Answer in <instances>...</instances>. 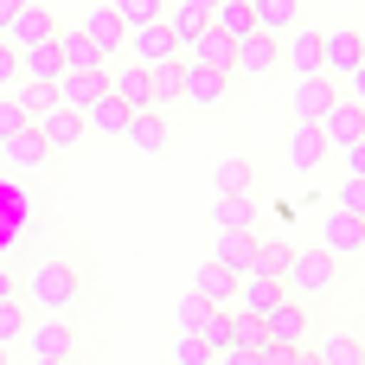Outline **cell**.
Returning a JSON list of instances; mask_svg holds the SVG:
<instances>
[{"label": "cell", "instance_id": "22", "mask_svg": "<svg viewBox=\"0 0 365 365\" xmlns=\"http://www.w3.org/2000/svg\"><path fill=\"white\" fill-rule=\"evenodd\" d=\"M282 154H289V167H295V173H314V167H321L334 148H327V135H321L314 122H295V128H289V148H282Z\"/></svg>", "mask_w": 365, "mask_h": 365}, {"label": "cell", "instance_id": "8", "mask_svg": "<svg viewBox=\"0 0 365 365\" xmlns=\"http://www.w3.org/2000/svg\"><path fill=\"white\" fill-rule=\"evenodd\" d=\"M103 77H109V96H122L128 109H154L148 64H135V58H115V64H103Z\"/></svg>", "mask_w": 365, "mask_h": 365}, {"label": "cell", "instance_id": "29", "mask_svg": "<svg viewBox=\"0 0 365 365\" xmlns=\"http://www.w3.org/2000/svg\"><path fill=\"white\" fill-rule=\"evenodd\" d=\"M205 13H212V6H199V0H173V6H160V26L186 45L192 32H205Z\"/></svg>", "mask_w": 365, "mask_h": 365}, {"label": "cell", "instance_id": "49", "mask_svg": "<svg viewBox=\"0 0 365 365\" xmlns=\"http://www.w3.org/2000/svg\"><path fill=\"white\" fill-rule=\"evenodd\" d=\"M295 365H321V359H314V353H308V346H302V353H295Z\"/></svg>", "mask_w": 365, "mask_h": 365}, {"label": "cell", "instance_id": "11", "mask_svg": "<svg viewBox=\"0 0 365 365\" xmlns=\"http://www.w3.org/2000/svg\"><path fill=\"white\" fill-rule=\"evenodd\" d=\"M83 38H90L103 58H122V51H128V26L115 19V6H109V0H96V6L83 13Z\"/></svg>", "mask_w": 365, "mask_h": 365}, {"label": "cell", "instance_id": "18", "mask_svg": "<svg viewBox=\"0 0 365 365\" xmlns=\"http://www.w3.org/2000/svg\"><path fill=\"white\" fill-rule=\"evenodd\" d=\"M327 103H334V77H295L289 83V109H295V122H321L327 115Z\"/></svg>", "mask_w": 365, "mask_h": 365}, {"label": "cell", "instance_id": "17", "mask_svg": "<svg viewBox=\"0 0 365 365\" xmlns=\"http://www.w3.org/2000/svg\"><path fill=\"white\" fill-rule=\"evenodd\" d=\"M51 51H58L64 71H103V64H109V58L83 38V26H58V32H51Z\"/></svg>", "mask_w": 365, "mask_h": 365}, {"label": "cell", "instance_id": "1", "mask_svg": "<svg viewBox=\"0 0 365 365\" xmlns=\"http://www.w3.org/2000/svg\"><path fill=\"white\" fill-rule=\"evenodd\" d=\"M19 302H32L38 314L77 321V308H83V269H77V257H38L19 276Z\"/></svg>", "mask_w": 365, "mask_h": 365}, {"label": "cell", "instance_id": "48", "mask_svg": "<svg viewBox=\"0 0 365 365\" xmlns=\"http://www.w3.org/2000/svg\"><path fill=\"white\" fill-rule=\"evenodd\" d=\"M19 13V0H0V32H6V19Z\"/></svg>", "mask_w": 365, "mask_h": 365}, {"label": "cell", "instance_id": "25", "mask_svg": "<svg viewBox=\"0 0 365 365\" xmlns=\"http://www.w3.org/2000/svg\"><path fill=\"white\" fill-rule=\"evenodd\" d=\"M231 302H237V308H250V314H263V308H276V302H282V282H276V276H257V269H244Z\"/></svg>", "mask_w": 365, "mask_h": 365}, {"label": "cell", "instance_id": "36", "mask_svg": "<svg viewBox=\"0 0 365 365\" xmlns=\"http://www.w3.org/2000/svg\"><path fill=\"white\" fill-rule=\"evenodd\" d=\"M13 103H19V115H26V122H38L45 109H58L51 83H13Z\"/></svg>", "mask_w": 365, "mask_h": 365}, {"label": "cell", "instance_id": "14", "mask_svg": "<svg viewBox=\"0 0 365 365\" xmlns=\"http://www.w3.org/2000/svg\"><path fill=\"white\" fill-rule=\"evenodd\" d=\"M365 58H359V32L353 26H334L321 32V77H353Z\"/></svg>", "mask_w": 365, "mask_h": 365}, {"label": "cell", "instance_id": "21", "mask_svg": "<svg viewBox=\"0 0 365 365\" xmlns=\"http://www.w3.org/2000/svg\"><path fill=\"white\" fill-rule=\"evenodd\" d=\"M32 128L45 135V148H51V154H77V141H83V115H77V109H45Z\"/></svg>", "mask_w": 365, "mask_h": 365}, {"label": "cell", "instance_id": "26", "mask_svg": "<svg viewBox=\"0 0 365 365\" xmlns=\"http://www.w3.org/2000/svg\"><path fill=\"white\" fill-rule=\"evenodd\" d=\"M19 51V83H51L64 64H58V51H51V38L45 45H13Z\"/></svg>", "mask_w": 365, "mask_h": 365}, {"label": "cell", "instance_id": "32", "mask_svg": "<svg viewBox=\"0 0 365 365\" xmlns=\"http://www.w3.org/2000/svg\"><path fill=\"white\" fill-rule=\"evenodd\" d=\"M321 365H365V340L359 334H327L321 346H308Z\"/></svg>", "mask_w": 365, "mask_h": 365}, {"label": "cell", "instance_id": "44", "mask_svg": "<svg viewBox=\"0 0 365 365\" xmlns=\"http://www.w3.org/2000/svg\"><path fill=\"white\" fill-rule=\"evenodd\" d=\"M212 365H257V353H244V346H218Z\"/></svg>", "mask_w": 365, "mask_h": 365}, {"label": "cell", "instance_id": "31", "mask_svg": "<svg viewBox=\"0 0 365 365\" xmlns=\"http://www.w3.org/2000/svg\"><path fill=\"white\" fill-rule=\"evenodd\" d=\"M212 186H218V192H244V199H250V186H257V167H250L244 154H225V160L212 167Z\"/></svg>", "mask_w": 365, "mask_h": 365}, {"label": "cell", "instance_id": "30", "mask_svg": "<svg viewBox=\"0 0 365 365\" xmlns=\"http://www.w3.org/2000/svg\"><path fill=\"white\" fill-rule=\"evenodd\" d=\"M205 26H218L225 38H244V32H257V19H250V0H212Z\"/></svg>", "mask_w": 365, "mask_h": 365}, {"label": "cell", "instance_id": "35", "mask_svg": "<svg viewBox=\"0 0 365 365\" xmlns=\"http://www.w3.org/2000/svg\"><path fill=\"white\" fill-rule=\"evenodd\" d=\"M269 340V327H263V314H250V308H231V346H244V353H257Z\"/></svg>", "mask_w": 365, "mask_h": 365}, {"label": "cell", "instance_id": "2", "mask_svg": "<svg viewBox=\"0 0 365 365\" xmlns=\"http://www.w3.org/2000/svg\"><path fill=\"white\" fill-rule=\"evenodd\" d=\"M340 276H346V263L334 257V250H295L289 257V276H282V289L295 295V302H321V295H334L340 289Z\"/></svg>", "mask_w": 365, "mask_h": 365}, {"label": "cell", "instance_id": "51", "mask_svg": "<svg viewBox=\"0 0 365 365\" xmlns=\"http://www.w3.org/2000/svg\"><path fill=\"white\" fill-rule=\"evenodd\" d=\"M359 58H365V26H359Z\"/></svg>", "mask_w": 365, "mask_h": 365}, {"label": "cell", "instance_id": "24", "mask_svg": "<svg viewBox=\"0 0 365 365\" xmlns=\"http://www.w3.org/2000/svg\"><path fill=\"white\" fill-rule=\"evenodd\" d=\"M250 19H257V32L282 38V32L302 26V0H250Z\"/></svg>", "mask_w": 365, "mask_h": 365}, {"label": "cell", "instance_id": "15", "mask_svg": "<svg viewBox=\"0 0 365 365\" xmlns=\"http://www.w3.org/2000/svg\"><path fill=\"white\" fill-rule=\"evenodd\" d=\"M122 58H135V64H160V58H180V38L160 26V19H148V26H128V51Z\"/></svg>", "mask_w": 365, "mask_h": 365}, {"label": "cell", "instance_id": "39", "mask_svg": "<svg viewBox=\"0 0 365 365\" xmlns=\"http://www.w3.org/2000/svg\"><path fill=\"white\" fill-rule=\"evenodd\" d=\"M109 6H115V19H122V26H148V19H160V6H167V0H109Z\"/></svg>", "mask_w": 365, "mask_h": 365}, {"label": "cell", "instance_id": "9", "mask_svg": "<svg viewBox=\"0 0 365 365\" xmlns=\"http://www.w3.org/2000/svg\"><path fill=\"white\" fill-rule=\"evenodd\" d=\"M180 103H192V109H218V103H231V71H212V64H186Z\"/></svg>", "mask_w": 365, "mask_h": 365}, {"label": "cell", "instance_id": "4", "mask_svg": "<svg viewBox=\"0 0 365 365\" xmlns=\"http://www.w3.org/2000/svg\"><path fill=\"white\" fill-rule=\"evenodd\" d=\"M51 160H58V154L45 148V135H38L32 122H26L19 135H6V141H0V167H6V173H26V180H38V173H51Z\"/></svg>", "mask_w": 365, "mask_h": 365}, {"label": "cell", "instance_id": "28", "mask_svg": "<svg viewBox=\"0 0 365 365\" xmlns=\"http://www.w3.org/2000/svg\"><path fill=\"white\" fill-rule=\"evenodd\" d=\"M212 257H218V263H231V269H250V257H257V231H250V225H237V231H218Z\"/></svg>", "mask_w": 365, "mask_h": 365}, {"label": "cell", "instance_id": "33", "mask_svg": "<svg viewBox=\"0 0 365 365\" xmlns=\"http://www.w3.org/2000/svg\"><path fill=\"white\" fill-rule=\"evenodd\" d=\"M289 257H295V244H289V237H276V244H263V237H257V257H250V269L282 282V276H289Z\"/></svg>", "mask_w": 365, "mask_h": 365}, {"label": "cell", "instance_id": "10", "mask_svg": "<svg viewBox=\"0 0 365 365\" xmlns=\"http://www.w3.org/2000/svg\"><path fill=\"white\" fill-rule=\"evenodd\" d=\"M263 327H269V340L276 346H308V334H314V321H308V302H276V308H263Z\"/></svg>", "mask_w": 365, "mask_h": 365}, {"label": "cell", "instance_id": "34", "mask_svg": "<svg viewBox=\"0 0 365 365\" xmlns=\"http://www.w3.org/2000/svg\"><path fill=\"white\" fill-rule=\"evenodd\" d=\"M257 218V205L244 199V192H218V205H212V225L218 231H237V225H250Z\"/></svg>", "mask_w": 365, "mask_h": 365}, {"label": "cell", "instance_id": "13", "mask_svg": "<svg viewBox=\"0 0 365 365\" xmlns=\"http://www.w3.org/2000/svg\"><path fill=\"white\" fill-rule=\"evenodd\" d=\"M122 141H128L135 154H167V141H173L167 109H135V115H128V128H122Z\"/></svg>", "mask_w": 365, "mask_h": 365}, {"label": "cell", "instance_id": "45", "mask_svg": "<svg viewBox=\"0 0 365 365\" xmlns=\"http://www.w3.org/2000/svg\"><path fill=\"white\" fill-rule=\"evenodd\" d=\"M13 295H19V269L0 257V302H13Z\"/></svg>", "mask_w": 365, "mask_h": 365}, {"label": "cell", "instance_id": "3", "mask_svg": "<svg viewBox=\"0 0 365 365\" xmlns=\"http://www.w3.org/2000/svg\"><path fill=\"white\" fill-rule=\"evenodd\" d=\"M26 359H71L77 365V321H64V314H32V327H26Z\"/></svg>", "mask_w": 365, "mask_h": 365}, {"label": "cell", "instance_id": "27", "mask_svg": "<svg viewBox=\"0 0 365 365\" xmlns=\"http://www.w3.org/2000/svg\"><path fill=\"white\" fill-rule=\"evenodd\" d=\"M148 83H154V109H173V103H180V83H186V58L148 64Z\"/></svg>", "mask_w": 365, "mask_h": 365}, {"label": "cell", "instance_id": "47", "mask_svg": "<svg viewBox=\"0 0 365 365\" xmlns=\"http://www.w3.org/2000/svg\"><path fill=\"white\" fill-rule=\"evenodd\" d=\"M346 83H353V103H365V64L353 71V77H346Z\"/></svg>", "mask_w": 365, "mask_h": 365}, {"label": "cell", "instance_id": "41", "mask_svg": "<svg viewBox=\"0 0 365 365\" xmlns=\"http://www.w3.org/2000/svg\"><path fill=\"white\" fill-rule=\"evenodd\" d=\"M334 205H340V212H359V218H365V180H359V173H346V180H340Z\"/></svg>", "mask_w": 365, "mask_h": 365}, {"label": "cell", "instance_id": "40", "mask_svg": "<svg viewBox=\"0 0 365 365\" xmlns=\"http://www.w3.org/2000/svg\"><path fill=\"white\" fill-rule=\"evenodd\" d=\"M173 365H212V346L199 334H173Z\"/></svg>", "mask_w": 365, "mask_h": 365}, {"label": "cell", "instance_id": "42", "mask_svg": "<svg viewBox=\"0 0 365 365\" xmlns=\"http://www.w3.org/2000/svg\"><path fill=\"white\" fill-rule=\"evenodd\" d=\"M19 128H26L19 103H13V96H0V141H6V135H19Z\"/></svg>", "mask_w": 365, "mask_h": 365}, {"label": "cell", "instance_id": "23", "mask_svg": "<svg viewBox=\"0 0 365 365\" xmlns=\"http://www.w3.org/2000/svg\"><path fill=\"white\" fill-rule=\"evenodd\" d=\"M128 115H135V109H128L122 96H109V90H103V96H96V103L83 109V135H115V141H122Z\"/></svg>", "mask_w": 365, "mask_h": 365}, {"label": "cell", "instance_id": "16", "mask_svg": "<svg viewBox=\"0 0 365 365\" xmlns=\"http://www.w3.org/2000/svg\"><path fill=\"white\" fill-rule=\"evenodd\" d=\"M51 32H58L51 6H38V0H19V13L6 19V32H0V38H6V45H45Z\"/></svg>", "mask_w": 365, "mask_h": 365}, {"label": "cell", "instance_id": "46", "mask_svg": "<svg viewBox=\"0 0 365 365\" xmlns=\"http://www.w3.org/2000/svg\"><path fill=\"white\" fill-rule=\"evenodd\" d=\"M340 154H346V173H359V180H365V135L353 141V148H340Z\"/></svg>", "mask_w": 365, "mask_h": 365}, {"label": "cell", "instance_id": "50", "mask_svg": "<svg viewBox=\"0 0 365 365\" xmlns=\"http://www.w3.org/2000/svg\"><path fill=\"white\" fill-rule=\"evenodd\" d=\"M26 365H71V359H26Z\"/></svg>", "mask_w": 365, "mask_h": 365}, {"label": "cell", "instance_id": "12", "mask_svg": "<svg viewBox=\"0 0 365 365\" xmlns=\"http://www.w3.org/2000/svg\"><path fill=\"white\" fill-rule=\"evenodd\" d=\"M103 90H109V77H103V71H58V77H51L58 109H77V115H83V109H90Z\"/></svg>", "mask_w": 365, "mask_h": 365}, {"label": "cell", "instance_id": "20", "mask_svg": "<svg viewBox=\"0 0 365 365\" xmlns=\"http://www.w3.org/2000/svg\"><path fill=\"white\" fill-rule=\"evenodd\" d=\"M282 64H289V77H314V71H321V32H314V26L282 32Z\"/></svg>", "mask_w": 365, "mask_h": 365}, {"label": "cell", "instance_id": "7", "mask_svg": "<svg viewBox=\"0 0 365 365\" xmlns=\"http://www.w3.org/2000/svg\"><path fill=\"white\" fill-rule=\"evenodd\" d=\"M314 128L327 135V148H334V154H340V148H353V141L365 135V103H353V96H334V103H327V115H321Z\"/></svg>", "mask_w": 365, "mask_h": 365}, {"label": "cell", "instance_id": "53", "mask_svg": "<svg viewBox=\"0 0 365 365\" xmlns=\"http://www.w3.org/2000/svg\"><path fill=\"white\" fill-rule=\"evenodd\" d=\"M199 6H212V0H199Z\"/></svg>", "mask_w": 365, "mask_h": 365}, {"label": "cell", "instance_id": "19", "mask_svg": "<svg viewBox=\"0 0 365 365\" xmlns=\"http://www.w3.org/2000/svg\"><path fill=\"white\" fill-rule=\"evenodd\" d=\"M237 276H244V269H231V263L205 257V263L192 269V289H199V295H205L212 308H237V302H231V295H237Z\"/></svg>", "mask_w": 365, "mask_h": 365}, {"label": "cell", "instance_id": "43", "mask_svg": "<svg viewBox=\"0 0 365 365\" xmlns=\"http://www.w3.org/2000/svg\"><path fill=\"white\" fill-rule=\"evenodd\" d=\"M13 83H19V51L0 38V90H13Z\"/></svg>", "mask_w": 365, "mask_h": 365}, {"label": "cell", "instance_id": "52", "mask_svg": "<svg viewBox=\"0 0 365 365\" xmlns=\"http://www.w3.org/2000/svg\"><path fill=\"white\" fill-rule=\"evenodd\" d=\"M0 365H6V346H0Z\"/></svg>", "mask_w": 365, "mask_h": 365}, {"label": "cell", "instance_id": "6", "mask_svg": "<svg viewBox=\"0 0 365 365\" xmlns=\"http://www.w3.org/2000/svg\"><path fill=\"white\" fill-rule=\"evenodd\" d=\"M321 250H334L340 263H346V257H365V218L327 205V218H321Z\"/></svg>", "mask_w": 365, "mask_h": 365}, {"label": "cell", "instance_id": "5", "mask_svg": "<svg viewBox=\"0 0 365 365\" xmlns=\"http://www.w3.org/2000/svg\"><path fill=\"white\" fill-rule=\"evenodd\" d=\"M276 71H282V38L244 32L237 38V58H231V77H276Z\"/></svg>", "mask_w": 365, "mask_h": 365}, {"label": "cell", "instance_id": "38", "mask_svg": "<svg viewBox=\"0 0 365 365\" xmlns=\"http://www.w3.org/2000/svg\"><path fill=\"white\" fill-rule=\"evenodd\" d=\"M205 314H212V302H205L199 289H186V295H180V308H173V321H180V334H199V321H205Z\"/></svg>", "mask_w": 365, "mask_h": 365}, {"label": "cell", "instance_id": "37", "mask_svg": "<svg viewBox=\"0 0 365 365\" xmlns=\"http://www.w3.org/2000/svg\"><path fill=\"white\" fill-rule=\"evenodd\" d=\"M26 327H32V314H26V302L13 295V302H0V346L13 353L19 340H26Z\"/></svg>", "mask_w": 365, "mask_h": 365}]
</instances>
